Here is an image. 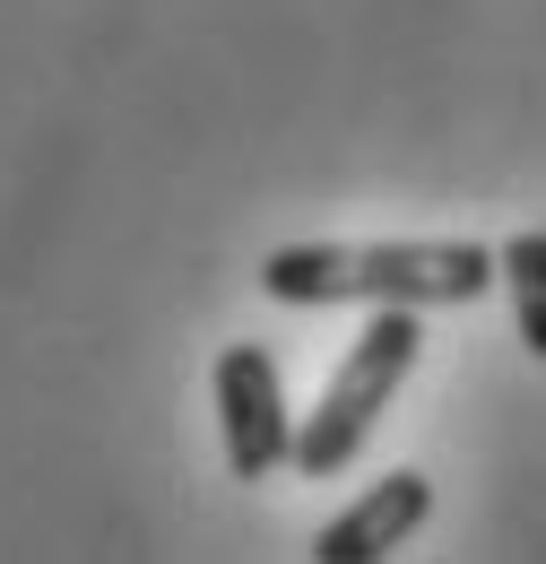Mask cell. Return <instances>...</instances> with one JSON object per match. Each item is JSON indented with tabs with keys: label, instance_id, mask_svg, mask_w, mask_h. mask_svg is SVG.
Masks as SVG:
<instances>
[{
	"label": "cell",
	"instance_id": "4",
	"mask_svg": "<svg viewBox=\"0 0 546 564\" xmlns=\"http://www.w3.org/2000/svg\"><path fill=\"white\" fill-rule=\"evenodd\" d=\"M425 512H434V478H425V469H391V478H373V487L356 495L339 521H321L313 564H373V556H391V547H408L416 530H425Z\"/></svg>",
	"mask_w": 546,
	"mask_h": 564
},
{
	"label": "cell",
	"instance_id": "3",
	"mask_svg": "<svg viewBox=\"0 0 546 564\" xmlns=\"http://www.w3.org/2000/svg\"><path fill=\"white\" fill-rule=\"evenodd\" d=\"M208 391H217V443H226V469H234V478L261 487V478H277V469H295V409H286L277 356L261 348V339L217 348Z\"/></svg>",
	"mask_w": 546,
	"mask_h": 564
},
{
	"label": "cell",
	"instance_id": "2",
	"mask_svg": "<svg viewBox=\"0 0 546 564\" xmlns=\"http://www.w3.org/2000/svg\"><path fill=\"white\" fill-rule=\"evenodd\" d=\"M425 356V322L416 304H373V322L347 339V356L330 365L321 400L295 417V478H339L347 460L373 443V425L391 409V391L416 373Z\"/></svg>",
	"mask_w": 546,
	"mask_h": 564
},
{
	"label": "cell",
	"instance_id": "1",
	"mask_svg": "<svg viewBox=\"0 0 546 564\" xmlns=\"http://www.w3.org/2000/svg\"><path fill=\"white\" fill-rule=\"evenodd\" d=\"M503 279L485 243H277L261 261L270 304H478Z\"/></svg>",
	"mask_w": 546,
	"mask_h": 564
},
{
	"label": "cell",
	"instance_id": "5",
	"mask_svg": "<svg viewBox=\"0 0 546 564\" xmlns=\"http://www.w3.org/2000/svg\"><path fill=\"white\" fill-rule=\"evenodd\" d=\"M503 286H512V313H521V348L546 356V226H529V235H512L503 252Z\"/></svg>",
	"mask_w": 546,
	"mask_h": 564
}]
</instances>
